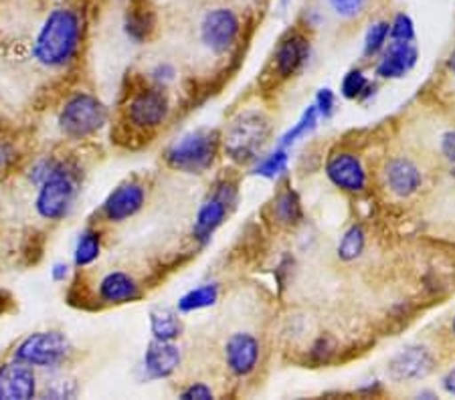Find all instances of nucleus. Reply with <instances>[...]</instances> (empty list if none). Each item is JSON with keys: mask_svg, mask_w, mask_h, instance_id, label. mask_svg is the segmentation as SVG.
I'll return each mask as SVG.
<instances>
[{"mask_svg": "<svg viewBox=\"0 0 455 400\" xmlns=\"http://www.w3.org/2000/svg\"><path fill=\"white\" fill-rule=\"evenodd\" d=\"M82 17L77 11L59 6L53 9L43 23L33 43V55L45 67H63L76 57L82 43Z\"/></svg>", "mask_w": 455, "mask_h": 400, "instance_id": "f257e3e1", "label": "nucleus"}, {"mask_svg": "<svg viewBox=\"0 0 455 400\" xmlns=\"http://www.w3.org/2000/svg\"><path fill=\"white\" fill-rule=\"evenodd\" d=\"M219 136L211 129H196V132L179 137L166 152V162L174 170L201 174L211 169L217 156Z\"/></svg>", "mask_w": 455, "mask_h": 400, "instance_id": "f03ea898", "label": "nucleus"}, {"mask_svg": "<svg viewBox=\"0 0 455 400\" xmlns=\"http://www.w3.org/2000/svg\"><path fill=\"white\" fill-rule=\"evenodd\" d=\"M108 123V107L90 93H76L59 114V128L71 140H85Z\"/></svg>", "mask_w": 455, "mask_h": 400, "instance_id": "7ed1b4c3", "label": "nucleus"}, {"mask_svg": "<svg viewBox=\"0 0 455 400\" xmlns=\"http://www.w3.org/2000/svg\"><path fill=\"white\" fill-rule=\"evenodd\" d=\"M269 123L259 112L241 114L227 132L225 150L235 162H249L257 158V152L266 144Z\"/></svg>", "mask_w": 455, "mask_h": 400, "instance_id": "20e7f679", "label": "nucleus"}, {"mask_svg": "<svg viewBox=\"0 0 455 400\" xmlns=\"http://www.w3.org/2000/svg\"><path fill=\"white\" fill-rule=\"evenodd\" d=\"M76 192L77 186L76 180H73V174L68 166L59 162L57 170L39 188V196H36L35 202L36 213L47 218V221H61L71 210Z\"/></svg>", "mask_w": 455, "mask_h": 400, "instance_id": "39448f33", "label": "nucleus"}, {"mask_svg": "<svg viewBox=\"0 0 455 400\" xmlns=\"http://www.w3.org/2000/svg\"><path fill=\"white\" fill-rule=\"evenodd\" d=\"M71 352L69 340L61 332H36L20 341L14 350V360L28 366L53 368L59 366Z\"/></svg>", "mask_w": 455, "mask_h": 400, "instance_id": "423d86ee", "label": "nucleus"}, {"mask_svg": "<svg viewBox=\"0 0 455 400\" xmlns=\"http://www.w3.org/2000/svg\"><path fill=\"white\" fill-rule=\"evenodd\" d=\"M239 31H241L239 17L231 9H225V6L211 9L203 17L201 39L204 45L217 55L227 53V51L235 45Z\"/></svg>", "mask_w": 455, "mask_h": 400, "instance_id": "0eeeda50", "label": "nucleus"}, {"mask_svg": "<svg viewBox=\"0 0 455 400\" xmlns=\"http://www.w3.org/2000/svg\"><path fill=\"white\" fill-rule=\"evenodd\" d=\"M235 199L233 186L223 184L219 186V191L211 196L209 200L203 202L195 218L193 235L201 245H207L211 237L215 235V231L221 227L227 213H229V207Z\"/></svg>", "mask_w": 455, "mask_h": 400, "instance_id": "6e6552de", "label": "nucleus"}, {"mask_svg": "<svg viewBox=\"0 0 455 400\" xmlns=\"http://www.w3.org/2000/svg\"><path fill=\"white\" fill-rule=\"evenodd\" d=\"M171 112V104L163 90H144L130 101L128 120L140 129L163 126Z\"/></svg>", "mask_w": 455, "mask_h": 400, "instance_id": "1a4fd4ad", "label": "nucleus"}, {"mask_svg": "<svg viewBox=\"0 0 455 400\" xmlns=\"http://www.w3.org/2000/svg\"><path fill=\"white\" fill-rule=\"evenodd\" d=\"M326 174L334 186L347 192H363L366 188V172L361 158L350 152H336L328 158Z\"/></svg>", "mask_w": 455, "mask_h": 400, "instance_id": "9d476101", "label": "nucleus"}, {"mask_svg": "<svg viewBox=\"0 0 455 400\" xmlns=\"http://www.w3.org/2000/svg\"><path fill=\"white\" fill-rule=\"evenodd\" d=\"M433 360L431 352L423 346H411L401 350L397 356H393L388 362V376L397 382L407 380H423L433 373Z\"/></svg>", "mask_w": 455, "mask_h": 400, "instance_id": "9b49d317", "label": "nucleus"}, {"mask_svg": "<svg viewBox=\"0 0 455 400\" xmlns=\"http://www.w3.org/2000/svg\"><path fill=\"white\" fill-rule=\"evenodd\" d=\"M36 392V378L28 364L14 360L0 366V400H28Z\"/></svg>", "mask_w": 455, "mask_h": 400, "instance_id": "f8f14e48", "label": "nucleus"}, {"mask_svg": "<svg viewBox=\"0 0 455 400\" xmlns=\"http://www.w3.org/2000/svg\"><path fill=\"white\" fill-rule=\"evenodd\" d=\"M225 360L235 376L251 374L259 360V341L251 333H233L225 344Z\"/></svg>", "mask_w": 455, "mask_h": 400, "instance_id": "ddd939ff", "label": "nucleus"}, {"mask_svg": "<svg viewBox=\"0 0 455 400\" xmlns=\"http://www.w3.org/2000/svg\"><path fill=\"white\" fill-rule=\"evenodd\" d=\"M310 59V41L302 33H290L275 49V71L280 77H291L304 69Z\"/></svg>", "mask_w": 455, "mask_h": 400, "instance_id": "4468645a", "label": "nucleus"}, {"mask_svg": "<svg viewBox=\"0 0 455 400\" xmlns=\"http://www.w3.org/2000/svg\"><path fill=\"white\" fill-rule=\"evenodd\" d=\"M144 188L136 182H124L104 202V216L109 223H122L144 207Z\"/></svg>", "mask_w": 455, "mask_h": 400, "instance_id": "2eb2a0df", "label": "nucleus"}, {"mask_svg": "<svg viewBox=\"0 0 455 400\" xmlns=\"http://www.w3.org/2000/svg\"><path fill=\"white\" fill-rule=\"evenodd\" d=\"M419 59V51L413 43H388V47L383 49L380 61L377 65V75L383 79H401L415 67Z\"/></svg>", "mask_w": 455, "mask_h": 400, "instance_id": "dca6fc26", "label": "nucleus"}, {"mask_svg": "<svg viewBox=\"0 0 455 400\" xmlns=\"http://www.w3.org/2000/svg\"><path fill=\"white\" fill-rule=\"evenodd\" d=\"M180 366V350L172 341L154 340L146 348L144 354V370L146 376L152 380H160V378H168L176 373Z\"/></svg>", "mask_w": 455, "mask_h": 400, "instance_id": "f3484780", "label": "nucleus"}, {"mask_svg": "<svg viewBox=\"0 0 455 400\" xmlns=\"http://www.w3.org/2000/svg\"><path fill=\"white\" fill-rule=\"evenodd\" d=\"M387 186L391 188L393 194L407 199V196L415 194L423 184V176L417 166L407 158H395L387 164Z\"/></svg>", "mask_w": 455, "mask_h": 400, "instance_id": "a211bd4d", "label": "nucleus"}, {"mask_svg": "<svg viewBox=\"0 0 455 400\" xmlns=\"http://www.w3.org/2000/svg\"><path fill=\"white\" fill-rule=\"evenodd\" d=\"M140 297V287L128 273L114 271L100 281V300L112 305L130 303Z\"/></svg>", "mask_w": 455, "mask_h": 400, "instance_id": "6ab92c4d", "label": "nucleus"}, {"mask_svg": "<svg viewBox=\"0 0 455 400\" xmlns=\"http://www.w3.org/2000/svg\"><path fill=\"white\" fill-rule=\"evenodd\" d=\"M150 330L154 333V340L172 341L182 333V322L172 310L158 308L150 311Z\"/></svg>", "mask_w": 455, "mask_h": 400, "instance_id": "aec40b11", "label": "nucleus"}, {"mask_svg": "<svg viewBox=\"0 0 455 400\" xmlns=\"http://www.w3.org/2000/svg\"><path fill=\"white\" fill-rule=\"evenodd\" d=\"M274 213L275 218L280 221L282 224H288V227H293V224H298L302 221V202H299V196L288 188V191H283L280 196H277L275 202H274Z\"/></svg>", "mask_w": 455, "mask_h": 400, "instance_id": "412c9836", "label": "nucleus"}, {"mask_svg": "<svg viewBox=\"0 0 455 400\" xmlns=\"http://www.w3.org/2000/svg\"><path fill=\"white\" fill-rule=\"evenodd\" d=\"M219 300V289L215 283H207V286H201L196 289H190L188 294H185L179 300V310L185 311H196V310H204L215 305Z\"/></svg>", "mask_w": 455, "mask_h": 400, "instance_id": "4be33fe9", "label": "nucleus"}, {"mask_svg": "<svg viewBox=\"0 0 455 400\" xmlns=\"http://www.w3.org/2000/svg\"><path fill=\"white\" fill-rule=\"evenodd\" d=\"M101 253V237L98 231H85L79 235L76 245V265L87 267L92 265Z\"/></svg>", "mask_w": 455, "mask_h": 400, "instance_id": "5701e85b", "label": "nucleus"}, {"mask_svg": "<svg viewBox=\"0 0 455 400\" xmlns=\"http://www.w3.org/2000/svg\"><path fill=\"white\" fill-rule=\"evenodd\" d=\"M364 243H366V237H364V231L363 227H350L347 232H344L340 243H339V257L342 261H355L363 255L364 251Z\"/></svg>", "mask_w": 455, "mask_h": 400, "instance_id": "b1692460", "label": "nucleus"}, {"mask_svg": "<svg viewBox=\"0 0 455 400\" xmlns=\"http://www.w3.org/2000/svg\"><path fill=\"white\" fill-rule=\"evenodd\" d=\"M315 126H318V112H315V107H307L306 112L302 114V118H299V122L293 126L291 129H288L282 136V148H288V145H293L298 140H302V137H306L307 134H312Z\"/></svg>", "mask_w": 455, "mask_h": 400, "instance_id": "393cba45", "label": "nucleus"}, {"mask_svg": "<svg viewBox=\"0 0 455 400\" xmlns=\"http://www.w3.org/2000/svg\"><path fill=\"white\" fill-rule=\"evenodd\" d=\"M288 162H290L288 152H285V148H280L271 152L269 156L263 158L261 162L255 166V174L263 178H277L280 174L285 172V169H288Z\"/></svg>", "mask_w": 455, "mask_h": 400, "instance_id": "a878e982", "label": "nucleus"}, {"mask_svg": "<svg viewBox=\"0 0 455 400\" xmlns=\"http://www.w3.org/2000/svg\"><path fill=\"white\" fill-rule=\"evenodd\" d=\"M388 20H374V23L369 27V31L364 35V55L366 57H374L379 55L380 51L385 49L387 41H388Z\"/></svg>", "mask_w": 455, "mask_h": 400, "instance_id": "bb28decb", "label": "nucleus"}, {"mask_svg": "<svg viewBox=\"0 0 455 400\" xmlns=\"http://www.w3.org/2000/svg\"><path fill=\"white\" fill-rule=\"evenodd\" d=\"M369 87H371V83H369V79H366L364 73L361 69H352L342 79L340 93L347 99H358V98H363L366 91H369Z\"/></svg>", "mask_w": 455, "mask_h": 400, "instance_id": "cd10ccee", "label": "nucleus"}, {"mask_svg": "<svg viewBox=\"0 0 455 400\" xmlns=\"http://www.w3.org/2000/svg\"><path fill=\"white\" fill-rule=\"evenodd\" d=\"M388 25H391V28H388V39L391 41H397V43L415 41V23L409 14L399 12Z\"/></svg>", "mask_w": 455, "mask_h": 400, "instance_id": "c85d7f7f", "label": "nucleus"}, {"mask_svg": "<svg viewBox=\"0 0 455 400\" xmlns=\"http://www.w3.org/2000/svg\"><path fill=\"white\" fill-rule=\"evenodd\" d=\"M328 4L340 19H355L366 9L369 0H328Z\"/></svg>", "mask_w": 455, "mask_h": 400, "instance_id": "c756f323", "label": "nucleus"}, {"mask_svg": "<svg viewBox=\"0 0 455 400\" xmlns=\"http://www.w3.org/2000/svg\"><path fill=\"white\" fill-rule=\"evenodd\" d=\"M148 27H150V19L148 14H140V12H132L128 17V23H126V31L132 36V39L140 41L148 33Z\"/></svg>", "mask_w": 455, "mask_h": 400, "instance_id": "7c9ffc66", "label": "nucleus"}, {"mask_svg": "<svg viewBox=\"0 0 455 400\" xmlns=\"http://www.w3.org/2000/svg\"><path fill=\"white\" fill-rule=\"evenodd\" d=\"M315 112H318V115H322V118H330V115L334 114L336 109V96L332 90H328V87H324V90L318 91V96H315Z\"/></svg>", "mask_w": 455, "mask_h": 400, "instance_id": "2f4dec72", "label": "nucleus"}, {"mask_svg": "<svg viewBox=\"0 0 455 400\" xmlns=\"http://www.w3.org/2000/svg\"><path fill=\"white\" fill-rule=\"evenodd\" d=\"M180 398H185V400H211L212 390L207 387V384H193V387L182 390Z\"/></svg>", "mask_w": 455, "mask_h": 400, "instance_id": "473e14b6", "label": "nucleus"}, {"mask_svg": "<svg viewBox=\"0 0 455 400\" xmlns=\"http://www.w3.org/2000/svg\"><path fill=\"white\" fill-rule=\"evenodd\" d=\"M442 154L450 160L451 164H455V129H450V132L442 137Z\"/></svg>", "mask_w": 455, "mask_h": 400, "instance_id": "72a5a7b5", "label": "nucleus"}, {"mask_svg": "<svg viewBox=\"0 0 455 400\" xmlns=\"http://www.w3.org/2000/svg\"><path fill=\"white\" fill-rule=\"evenodd\" d=\"M152 75L158 83H168L174 79V69L171 67V65H158V67L152 71Z\"/></svg>", "mask_w": 455, "mask_h": 400, "instance_id": "f704fd0d", "label": "nucleus"}, {"mask_svg": "<svg viewBox=\"0 0 455 400\" xmlns=\"http://www.w3.org/2000/svg\"><path fill=\"white\" fill-rule=\"evenodd\" d=\"M51 278H53V281H59V283L65 281L69 278V265L63 263V261H61V263H55L53 269H51Z\"/></svg>", "mask_w": 455, "mask_h": 400, "instance_id": "c9c22d12", "label": "nucleus"}, {"mask_svg": "<svg viewBox=\"0 0 455 400\" xmlns=\"http://www.w3.org/2000/svg\"><path fill=\"white\" fill-rule=\"evenodd\" d=\"M443 388L445 392H450V395H455V368L443 376Z\"/></svg>", "mask_w": 455, "mask_h": 400, "instance_id": "e433bc0d", "label": "nucleus"}, {"mask_svg": "<svg viewBox=\"0 0 455 400\" xmlns=\"http://www.w3.org/2000/svg\"><path fill=\"white\" fill-rule=\"evenodd\" d=\"M450 69L453 71V75H455V53L451 55V59H450Z\"/></svg>", "mask_w": 455, "mask_h": 400, "instance_id": "4c0bfd02", "label": "nucleus"}, {"mask_svg": "<svg viewBox=\"0 0 455 400\" xmlns=\"http://www.w3.org/2000/svg\"><path fill=\"white\" fill-rule=\"evenodd\" d=\"M453 336H455V318H453Z\"/></svg>", "mask_w": 455, "mask_h": 400, "instance_id": "58836bf2", "label": "nucleus"}]
</instances>
